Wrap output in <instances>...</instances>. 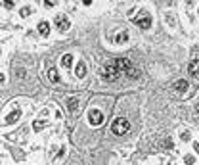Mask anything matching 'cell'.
Listing matches in <instances>:
<instances>
[{"mask_svg": "<svg viewBox=\"0 0 199 165\" xmlns=\"http://www.w3.org/2000/svg\"><path fill=\"white\" fill-rule=\"evenodd\" d=\"M75 75H77L79 79H83L84 75H86V65H84V62L77 64V67H75Z\"/></svg>", "mask_w": 199, "mask_h": 165, "instance_id": "cell-9", "label": "cell"}, {"mask_svg": "<svg viewBox=\"0 0 199 165\" xmlns=\"http://www.w3.org/2000/svg\"><path fill=\"white\" fill-rule=\"evenodd\" d=\"M174 88L180 92V94H182V92H186V90H188V81H186V79H180V81H176Z\"/></svg>", "mask_w": 199, "mask_h": 165, "instance_id": "cell-12", "label": "cell"}, {"mask_svg": "<svg viewBox=\"0 0 199 165\" xmlns=\"http://www.w3.org/2000/svg\"><path fill=\"white\" fill-rule=\"evenodd\" d=\"M38 33H40L42 37H48V35H50V25H48V21L38 23Z\"/></svg>", "mask_w": 199, "mask_h": 165, "instance_id": "cell-8", "label": "cell"}, {"mask_svg": "<svg viewBox=\"0 0 199 165\" xmlns=\"http://www.w3.org/2000/svg\"><path fill=\"white\" fill-rule=\"evenodd\" d=\"M115 41H117V42H121V44H123V42H126V41H128V33H121V35L115 38Z\"/></svg>", "mask_w": 199, "mask_h": 165, "instance_id": "cell-16", "label": "cell"}, {"mask_svg": "<svg viewBox=\"0 0 199 165\" xmlns=\"http://www.w3.org/2000/svg\"><path fill=\"white\" fill-rule=\"evenodd\" d=\"M44 125H46V119H42V121H35V131H40L42 127H44Z\"/></svg>", "mask_w": 199, "mask_h": 165, "instance_id": "cell-17", "label": "cell"}, {"mask_svg": "<svg viewBox=\"0 0 199 165\" xmlns=\"http://www.w3.org/2000/svg\"><path fill=\"white\" fill-rule=\"evenodd\" d=\"M126 75H128L130 79H138V77H140V71H138L136 67H130V71H128Z\"/></svg>", "mask_w": 199, "mask_h": 165, "instance_id": "cell-15", "label": "cell"}, {"mask_svg": "<svg viewBox=\"0 0 199 165\" xmlns=\"http://www.w3.org/2000/svg\"><path fill=\"white\" fill-rule=\"evenodd\" d=\"M193 148H195V152L199 154V144H193Z\"/></svg>", "mask_w": 199, "mask_h": 165, "instance_id": "cell-19", "label": "cell"}, {"mask_svg": "<svg viewBox=\"0 0 199 165\" xmlns=\"http://www.w3.org/2000/svg\"><path fill=\"white\" fill-rule=\"evenodd\" d=\"M193 157H191V156H186V163H190V165H193Z\"/></svg>", "mask_w": 199, "mask_h": 165, "instance_id": "cell-18", "label": "cell"}, {"mask_svg": "<svg viewBox=\"0 0 199 165\" xmlns=\"http://www.w3.org/2000/svg\"><path fill=\"white\" fill-rule=\"evenodd\" d=\"M67 108H69V113H75L77 108H79V98H69L67 100Z\"/></svg>", "mask_w": 199, "mask_h": 165, "instance_id": "cell-11", "label": "cell"}, {"mask_svg": "<svg viewBox=\"0 0 199 165\" xmlns=\"http://www.w3.org/2000/svg\"><path fill=\"white\" fill-rule=\"evenodd\" d=\"M195 110H197V113H199V104H197V106H195Z\"/></svg>", "mask_w": 199, "mask_h": 165, "instance_id": "cell-20", "label": "cell"}, {"mask_svg": "<svg viewBox=\"0 0 199 165\" xmlns=\"http://www.w3.org/2000/svg\"><path fill=\"white\" fill-rule=\"evenodd\" d=\"M188 71H190L191 75H199V58H195V60L190 62V67H188Z\"/></svg>", "mask_w": 199, "mask_h": 165, "instance_id": "cell-10", "label": "cell"}, {"mask_svg": "<svg viewBox=\"0 0 199 165\" xmlns=\"http://www.w3.org/2000/svg\"><path fill=\"white\" fill-rule=\"evenodd\" d=\"M100 75H102V79H105V81H115L117 77L121 75V71L115 67V65H111V64H107V65H103L102 67V71H100Z\"/></svg>", "mask_w": 199, "mask_h": 165, "instance_id": "cell-2", "label": "cell"}, {"mask_svg": "<svg viewBox=\"0 0 199 165\" xmlns=\"http://www.w3.org/2000/svg\"><path fill=\"white\" fill-rule=\"evenodd\" d=\"M134 23L138 25L140 29H149V27H151V17H149L148 14H140L138 17L134 19Z\"/></svg>", "mask_w": 199, "mask_h": 165, "instance_id": "cell-4", "label": "cell"}, {"mask_svg": "<svg viewBox=\"0 0 199 165\" xmlns=\"http://www.w3.org/2000/svg\"><path fill=\"white\" fill-rule=\"evenodd\" d=\"M115 67L119 69V71H125V73H128L132 65H130V62L126 60V58H119V60L115 62Z\"/></svg>", "mask_w": 199, "mask_h": 165, "instance_id": "cell-5", "label": "cell"}, {"mask_svg": "<svg viewBox=\"0 0 199 165\" xmlns=\"http://www.w3.org/2000/svg\"><path fill=\"white\" fill-rule=\"evenodd\" d=\"M19 117H21V111H19V110H14L12 113L8 115V117H6V123H8V125H14L15 121H19Z\"/></svg>", "mask_w": 199, "mask_h": 165, "instance_id": "cell-7", "label": "cell"}, {"mask_svg": "<svg viewBox=\"0 0 199 165\" xmlns=\"http://www.w3.org/2000/svg\"><path fill=\"white\" fill-rule=\"evenodd\" d=\"M48 77H50L52 82H60V73H58V69H56V67H52L50 71H48Z\"/></svg>", "mask_w": 199, "mask_h": 165, "instance_id": "cell-13", "label": "cell"}, {"mask_svg": "<svg viewBox=\"0 0 199 165\" xmlns=\"http://www.w3.org/2000/svg\"><path fill=\"white\" fill-rule=\"evenodd\" d=\"M61 64H63V67L69 69L71 65H73V56H71V54H65L63 58H61Z\"/></svg>", "mask_w": 199, "mask_h": 165, "instance_id": "cell-14", "label": "cell"}, {"mask_svg": "<svg viewBox=\"0 0 199 165\" xmlns=\"http://www.w3.org/2000/svg\"><path fill=\"white\" fill-rule=\"evenodd\" d=\"M56 27L60 29V31H67V29H69V19L65 17V15H58L56 17Z\"/></svg>", "mask_w": 199, "mask_h": 165, "instance_id": "cell-6", "label": "cell"}, {"mask_svg": "<svg viewBox=\"0 0 199 165\" xmlns=\"http://www.w3.org/2000/svg\"><path fill=\"white\" fill-rule=\"evenodd\" d=\"M128 129H130V123H128V119H125V117H117V119H113V123H111V133L117 134V136L125 134Z\"/></svg>", "mask_w": 199, "mask_h": 165, "instance_id": "cell-1", "label": "cell"}, {"mask_svg": "<svg viewBox=\"0 0 199 165\" xmlns=\"http://www.w3.org/2000/svg\"><path fill=\"white\" fill-rule=\"evenodd\" d=\"M88 121H90V125L98 127V125L103 123V113L100 110H90L88 111Z\"/></svg>", "mask_w": 199, "mask_h": 165, "instance_id": "cell-3", "label": "cell"}]
</instances>
